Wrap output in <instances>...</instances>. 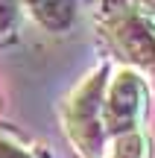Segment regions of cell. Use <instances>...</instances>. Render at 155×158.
<instances>
[{
    "mask_svg": "<svg viewBox=\"0 0 155 158\" xmlns=\"http://www.w3.org/2000/svg\"><path fill=\"white\" fill-rule=\"evenodd\" d=\"M70 135L88 158H100L103 149V76H91L70 102Z\"/></svg>",
    "mask_w": 155,
    "mask_h": 158,
    "instance_id": "obj_1",
    "label": "cell"
},
{
    "mask_svg": "<svg viewBox=\"0 0 155 158\" xmlns=\"http://www.w3.org/2000/svg\"><path fill=\"white\" fill-rule=\"evenodd\" d=\"M146 108V88L144 79L132 70H117L111 79L108 97L103 102V123L108 129H114L117 135H126V132H138L141 114Z\"/></svg>",
    "mask_w": 155,
    "mask_h": 158,
    "instance_id": "obj_2",
    "label": "cell"
},
{
    "mask_svg": "<svg viewBox=\"0 0 155 158\" xmlns=\"http://www.w3.org/2000/svg\"><path fill=\"white\" fill-rule=\"evenodd\" d=\"M117 41L120 47L141 64L155 68V18L149 12H126L117 23Z\"/></svg>",
    "mask_w": 155,
    "mask_h": 158,
    "instance_id": "obj_3",
    "label": "cell"
},
{
    "mask_svg": "<svg viewBox=\"0 0 155 158\" xmlns=\"http://www.w3.org/2000/svg\"><path fill=\"white\" fill-rule=\"evenodd\" d=\"M146 155V141L141 132H126L114 138V149L108 158H144Z\"/></svg>",
    "mask_w": 155,
    "mask_h": 158,
    "instance_id": "obj_4",
    "label": "cell"
},
{
    "mask_svg": "<svg viewBox=\"0 0 155 158\" xmlns=\"http://www.w3.org/2000/svg\"><path fill=\"white\" fill-rule=\"evenodd\" d=\"M0 158H29V155H23L18 147H12V143H3L0 141Z\"/></svg>",
    "mask_w": 155,
    "mask_h": 158,
    "instance_id": "obj_5",
    "label": "cell"
}]
</instances>
